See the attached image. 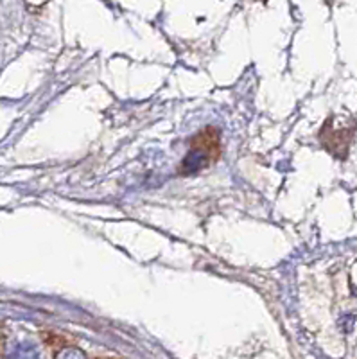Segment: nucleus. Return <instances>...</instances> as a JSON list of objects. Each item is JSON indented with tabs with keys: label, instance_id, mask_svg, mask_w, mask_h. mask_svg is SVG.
I'll return each mask as SVG.
<instances>
[{
	"label": "nucleus",
	"instance_id": "1",
	"mask_svg": "<svg viewBox=\"0 0 357 359\" xmlns=\"http://www.w3.org/2000/svg\"><path fill=\"white\" fill-rule=\"evenodd\" d=\"M8 359H41L38 348H34L33 345H20V347L13 348L9 352Z\"/></svg>",
	"mask_w": 357,
	"mask_h": 359
},
{
	"label": "nucleus",
	"instance_id": "2",
	"mask_svg": "<svg viewBox=\"0 0 357 359\" xmlns=\"http://www.w3.org/2000/svg\"><path fill=\"white\" fill-rule=\"evenodd\" d=\"M56 359H86V358L83 352L76 351V348H67V351L60 352Z\"/></svg>",
	"mask_w": 357,
	"mask_h": 359
}]
</instances>
